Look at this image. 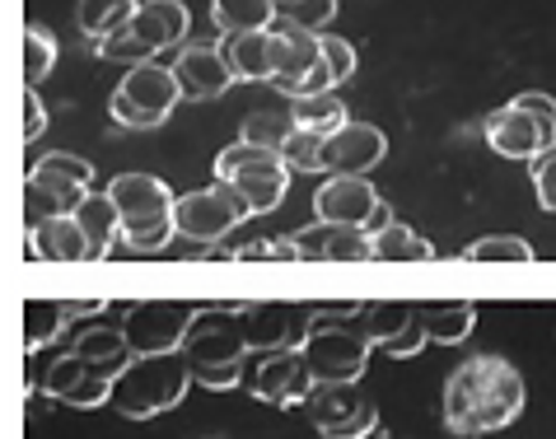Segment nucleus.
Listing matches in <instances>:
<instances>
[{
	"mask_svg": "<svg viewBox=\"0 0 556 439\" xmlns=\"http://www.w3.org/2000/svg\"><path fill=\"white\" fill-rule=\"evenodd\" d=\"M523 412V379L501 355H468L444 379V426L458 439H482L515 426Z\"/></svg>",
	"mask_w": 556,
	"mask_h": 439,
	"instance_id": "1",
	"label": "nucleus"
},
{
	"mask_svg": "<svg viewBox=\"0 0 556 439\" xmlns=\"http://www.w3.org/2000/svg\"><path fill=\"white\" fill-rule=\"evenodd\" d=\"M178 351L192 369V384L215 388V393L243 384V360L253 351L249 327H243V309H225V304L197 309V318H192Z\"/></svg>",
	"mask_w": 556,
	"mask_h": 439,
	"instance_id": "2",
	"label": "nucleus"
},
{
	"mask_svg": "<svg viewBox=\"0 0 556 439\" xmlns=\"http://www.w3.org/2000/svg\"><path fill=\"white\" fill-rule=\"evenodd\" d=\"M188 384H192V369H188V360H182V351L136 355L113 379L108 406L127 421H154V416L174 412L182 402V393H188Z\"/></svg>",
	"mask_w": 556,
	"mask_h": 439,
	"instance_id": "3",
	"label": "nucleus"
},
{
	"mask_svg": "<svg viewBox=\"0 0 556 439\" xmlns=\"http://www.w3.org/2000/svg\"><path fill=\"white\" fill-rule=\"evenodd\" d=\"M304 360L314 369L318 384H355L369 365V351H375V337L365 333L361 313H328L318 309V323L304 341Z\"/></svg>",
	"mask_w": 556,
	"mask_h": 439,
	"instance_id": "4",
	"label": "nucleus"
},
{
	"mask_svg": "<svg viewBox=\"0 0 556 439\" xmlns=\"http://www.w3.org/2000/svg\"><path fill=\"white\" fill-rule=\"evenodd\" d=\"M215 178L235 187V192L249 201L253 215L276 211L290 192V164L276 150L249 146V140H235V146H225L215 154Z\"/></svg>",
	"mask_w": 556,
	"mask_h": 439,
	"instance_id": "5",
	"label": "nucleus"
},
{
	"mask_svg": "<svg viewBox=\"0 0 556 439\" xmlns=\"http://www.w3.org/2000/svg\"><path fill=\"white\" fill-rule=\"evenodd\" d=\"M182 99V85L174 66H160V61H141V66L127 71V80L113 89V99H108V117L117 122V127L127 131H150L168 122V113L178 108Z\"/></svg>",
	"mask_w": 556,
	"mask_h": 439,
	"instance_id": "6",
	"label": "nucleus"
},
{
	"mask_svg": "<svg viewBox=\"0 0 556 439\" xmlns=\"http://www.w3.org/2000/svg\"><path fill=\"white\" fill-rule=\"evenodd\" d=\"M89 183H94V164L80 160V154H42V160L28 168L24 178V206H28V225L52 215H75L80 201L89 197Z\"/></svg>",
	"mask_w": 556,
	"mask_h": 439,
	"instance_id": "7",
	"label": "nucleus"
},
{
	"mask_svg": "<svg viewBox=\"0 0 556 439\" xmlns=\"http://www.w3.org/2000/svg\"><path fill=\"white\" fill-rule=\"evenodd\" d=\"M249 201H243L235 187L215 178L211 187H197V192H182L174 201V220H178V234L202 248H215L225 234H235L243 220H249Z\"/></svg>",
	"mask_w": 556,
	"mask_h": 439,
	"instance_id": "8",
	"label": "nucleus"
},
{
	"mask_svg": "<svg viewBox=\"0 0 556 439\" xmlns=\"http://www.w3.org/2000/svg\"><path fill=\"white\" fill-rule=\"evenodd\" d=\"M243 388L257 398V402H271V406H300L314 398V369H308L304 351H249L243 360Z\"/></svg>",
	"mask_w": 556,
	"mask_h": 439,
	"instance_id": "9",
	"label": "nucleus"
},
{
	"mask_svg": "<svg viewBox=\"0 0 556 439\" xmlns=\"http://www.w3.org/2000/svg\"><path fill=\"white\" fill-rule=\"evenodd\" d=\"M304 406L323 439H369L379 430V406L361 384H318Z\"/></svg>",
	"mask_w": 556,
	"mask_h": 439,
	"instance_id": "10",
	"label": "nucleus"
},
{
	"mask_svg": "<svg viewBox=\"0 0 556 439\" xmlns=\"http://www.w3.org/2000/svg\"><path fill=\"white\" fill-rule=\"evenodd\" d=\"M197 318V304H182V300H146V304H131L127 318H122V333H127L131 351L136 355H164V351H178L188 327Z\"/></svg>",
	"mask_w": 556,
	"mask_h": 439,
	"instance_id": "11",
	"label": "nucleus"
},
{
	"mask_svg": "<svg viewBox=\"0 0 556 439\" xmlns=\"http://www.w3.org/2000/svg\"><path fill=\"white\" fill-rule=\"evenodd\" d=\"M34 384H38L52 402L75 406V412H89V406H103L108 398H113V374H108L103 365H94V360L75 355V351L56 355Z\"/></svg>",
	"mask_w": 556,
	"mask_h": 439,
	"instance_id": "12",
	"label": "nucleus"
},
{
	"mask_svg": "<svg viewBox=\"0 0 556 439\" xmlns=\"http://www.w3.org/2000/svg\"><path fill=\"white\" fill-rule=\"evenodd\" d=\"M314 323H318L314 304L267 300V304L243 309V327H249V347L253 351H300L308 341V333H314Z\"/></svg>",
	"mask_w": 556,
	"mask_h": 439,
	"instance_id": "13",
	"label": "nucleus"
},
{
	"mask_svg": "<svg viewBox=\"0 0 556 439\" xmlns=\"http://www.w3.org/2000/svg\"><path fill=\"white\" fill-rule=\"evenodd\" d=\"M271 34H276V75L267 85L290 93V99H300V93L308 89V75L323 66V34L290 24V20H281V14L271 20Z\"/></svg>",
	"mask_w": 556,
	"mask_h": 439,
	"instance_id": "14",
	"label": "nucleus"
},
{
	"mask_svg": "<svg viewBox=\"0 0 556 439\" xmlns=\"http://www.w3.org/2000/svg\"><path fill=\"white\" fill-rule=\"evenodd\" d=\"M379 201H383V197H379L365 178H355V174H332V178L314 192V215L323 220V225H361V229H365V220L375 215Z\"/></svg>",
	"mask_w": 556,
	"mask_h": 439,
	"instance_id": "15",
	"label": "nucleus"
},
{
	"mask_svg": "<svg viewBox=\"0 0 556 439\" xmlns=\"http://www.w3.org/2000/svg\"><path fill=\"white\" fill-rule=\"evenodd\" d=\"M486 140H491V150L496 154H505V160H529V164L547 150L543 122H538L529 108H519V103H505V108H496V113L486 117Z\"/></svg>",
	"mask_w": 556,
	"mask_h": 439,
	"instance_id": "16",
	"label": "nucleus"
},
{
	"mask_svg": "<svg viewBox=\"0 0 556 439\" xmlns=\"http://www.w3.org/2000/svg\"><path fill=\"white\" fill-rule=\"evenodd\" d=\"M383 154H389V140H383L379 127H369V122H346V127H337L328 136V174L365 178L375 164H383Z\"/></svg>",
	"mask_w": 556,
	"mask_h": 439,
	"instance_id": "17",
	"label": "nucleus"
},
{
	"mask_svg": "<svg viewBox=\"0 0 556 439\" xmlns=\"http://www.w3.org/2000/svg\"><path fill=\"white\" fill-rule=\"evenodd\" d=\"M174 75L182 85V99H192V103H211L235 85V71H229L220 47H188V52L174 61Z\"/></svg>",
	"mask_w": 556,
	"mask_h": 439,
	"instance_id": "18",
	"label": "nucleus"
},
{
	"mask_svg": "<svg viewBox=\"0 0 556 439\" xmlns=\"http://www.w3.org/2000/svg\"><path fill=\"white\" fill-rule=\"evenodd\" d=\"M220 52L235 71V80H271L276 75V34L249 28V34H220Z\"/></svg>",
	"mask_w": 556,
	"mask_h": 439,
	"instance_id": "19",
	"label": "nucleus"
},
{
	"mask_svg": "<svg viewBox=\"0 0 556 439\" xmlns=\"http://www.w3.org/2000/svg\"><path fill=\"white\" fill-rule=\"evenodd\" d=\"M28 248L38 262H89V239L75 215H52L28 225Z\"/></svg>",
	"mask_w": 556,
	"mask_h": 439,
	"instance_id": "20",
	"label": "nucleus"
},
{
	"mask_svg": "<svg viewBox=\"0 0 556 439\" xmlns=\"http://www.w3.org/2000/svg\"><path fill=\"white\" fill-rule=\"evenodd\" d=\"M108 197L117 201L122 211V225L127 220H146V215H160V211H174V192H168V183H160L154 174H117L108 183Z\"/></svg>",
	"mask_w": 556,
	"mask_h": 439,
	"instance_id": "21",
	"label": "nucleus"
},
{
	"mask_svg": "<svg viewBox=\"0 0 556 439\" xmlns=\"http://www.w3.org/2000/svg\"><path fill=\"white\" fill-rule=\"evenodd\" d=\"M188 5L182 0H141V10H136V20L127 24L136 38H141L150 52H164V47H174L188 38Z\"/></svg>",
	"mask_w": 556,
	"mask_h": 439,
	"instance_id": "22",
	"label": "nucleus"
},
{
	"mask_svg": "<svg viewBox=\"0 0 556 439\" xmlns=\"http://www.w3.org/2000/svg\"><path fill=\"white\" fill-rule=\"evenodd\" d=\"M75 220H80L85 239H89V262H103L108 253H113V243L122 239V211L117 201L108 192H89L80 201V211H75Z\"/></svg>",
	"mask_w": 556,
	"mask_h": 439,
	"instance_id": "23",
	"label": "nucleus"
},
{
	"mask_svg": "<svg viewBox=\"0 0 556 439\" xmlns=\"http://www.w3.org/2000/svg\"><path fill=\"white\" fill-rule=\"evenodd\" d=\"M426 323V337L435 341V347H463L468 333L477 327V304L468 300H440V304H416Z\"/></svg>",
	"mask_w": 556,
	"mask_h": 439,
	"instance_id": "24",
	"label": "nucleus"
},
{
	"mask_svg": "<svg viewBox=\"0 0 556 439\" xmlns=\"http://www.w3.org/2000/svg\"><path fill=\"white\" fill-rule=\"evenodd\" d=\"M71 351L85 355V360H94V365H103L113 379L136 360V351H131V341H127L122 327H85V333H75Z\"/></svg>",
	"mask_w": 556,
	"mask_h": 439,
	"instance_id": "25",
	"label": "nucleus"
},
{
	"mask_svg": "<svg viewBox=\"0 0 556 439\" xmlns=\"http://www.w3.org/2000/svg\"><path fill=\"white\" fill-rule=\"evenodd\" d=\"M136 10H141V0H80V10H75V24H80V34L89 42H103L108 34L127 28L136 20Z\"/></svg>",
	"mask_w": 556,
	"mask_h": 439,
	"instance_id": "26",
	"label": "nucleus"
},
{
	"mask_svg": "<svg viewBox=\"0 0 556 439\" xmlns=\"http://www.w3.org/2000/svg\"><path fill=\"white\" fill-rule=\"evenodd\" d=\"M66 323H71L66 300H28L24 304V351L38 355L48 341L66 333Z\"/></svg>",
	"mask_w": 556,
	"mask_h": 439,
	"instance_id": "27",
	"label": "nucleus"
},
{
	"mask_svg": "<svg viewBox=\"0 0 556 439\" xmlns=\"http://www.w3.org/2000/svg\"><path fill=\"white\" fill-rule=\"evenodd\" d=\"M211 20L220 34H249V28H271L276 0H211Z\"/></svg>",
	"mask_w": 556,
	"mask_h": 439,
	"instance_id": "28",
	"label": "nucleus"
},
{
	"mask_svg": "<svg viewBox=\"0 0 556 439\" xmlns=\"http://www.w3.org/2000/svg\"><path fill=\"white\" fill-rule=\"evenodd\" d=\"M430 258H435V243L407 229L403 220H393L383 234H375V262H430Z\"/></svg>",
	"mask_w": 556,
	"mask_h": 439,
	"instance_id": "29",
	"label": "nucleus"
},
{
	"mask_svg": "<svg viewBox=\"0 0 556 439\" xmlns=\"http://www.w3.org/2000/svg\"><path fill=\"white\" fill-rule=\"evenodd\" d=\"M290 117L300 122V127H308V131H323V136H332L337 127H346V103L337 99V93L328 89V93H304V99H295L290 103Z\"/></svg>",
	"mask_w": 556,
	"mask_h": 439,
	"instance_id": "30",
	"label": "nucleus"
},
{
	"mask_svg": "<svg viewBox=\"0 0 556 439\" xmlns=\"http://www.w3.org/2000/svg\"><path fill=\"white\" fill-rule=\"evenodd\" d=\"M361 323L365 333L375 337V347L383 351L393 337H403L407 327L416 323V304H397V300H379V304H365L361 309Z\"/></svg>",
	"mask_w": 556,
	"mask_h": 439,
	"instance_id": "31",
	"label": "nucleus"
},
{
	"mask_svg": "<svg viewBox=\"0 0 556 439\" xmlns=\"http://www.w3.org/2000/svg\"><path fill=\"white\" fill-rule=\"evenodd\" d=\"M323 262H337V266L375 262V234H365L361 225H328V243H323Z\"/></svg>",
	"mask_w": 556,
	"mask_h": 439,
	"instance_id": "32",
	"label": "nucleus"
},
{
	"mask_svg": "<svg viewBox=\"0 0 556 439\" xmlns=\"http://www.w3.org/2000/svg\"><path fill=\"white\" fill-rule=\"evenodd\" d=\"M281 160L290 164V174H328V136L295 127V136L286 140Z\"/></svg>",
	"mask_w": 556,
	"mask_h": 439,
	"instance_id": "33",
	"label": "nucleus"
},
{
	"mask_svg": "<svg viewBox=\"0 0 556 439\" xmlns=\"http://www.w3.org/2000/svg\"><path fill=\"white\" fill-rule=\"evenodd\" d=\"M174 234H178L174 211H160V215H146V220H127V225H122V239H127V248H136V253H160V248H168Z\"/></svg>",
	"mask_w": 556,
	"mask_h": 439,
	"instance_id": "34",
	"label": "nucleus"
},
{
	"mask_svg": "<svg viewBox=\"0 0 556 439\" xmlns=\"http://www.w3.org/2000/svg\"><path fill=\"white\" fill-rule=\"evenodd\" d=\"M295 127H300V122L290 117V113H253L249 122H243L239 140H249V146H262V150H276V154H281L286 140L295 136Z\"/></svg>",
	"mask_w": 556,
	"mask_h": 439,
	"instance_id": "35",
	"label": "nucleus"
},
{
	"mask_svg": "<svg viewBox=\"0 0 556 439\" xmlns=\"http://www.w3.org/2000/svg\"><path fill=\"white\" fill-rule=\"evenodd\" d=\"M56 66V38L42 28H24V85H42Z\"/></svg>",
	"mask_w": 556,
	"mask_h": 439,
	"instance_id": "36",
	"label": "nucleus"
},
{
	"mask_svg": "<svg viewBox=\"0 0 556 439\" xmlns=\"http://www.w3.org/2000/svg\"><path fill=\"white\" fill-rule=\"evenodd\" d=\"M468 262H519V266H529L533 248L523 239H515V234H496V239H477L468 248Z\"/></svg>",
	"mask_w": 556,
	"mask_h": 439,
	"instance_id": "37",
	"label": "nucleus"
},
{
	"mask_svg": "<svg viewBox=\"0 0 556 439\" xmlns=\"http://www.w3.org/2000/svg\"><path fill=\"white\" fill-rule=\"evenodd\" d=\"M94 52H99L103 61H117V66H127V71H131V66H141V61H150V57H154L150 47L131 34V28H117V34H108L103 42H94Z\"/></svg>",
	"mask_w": 556,
	"mask_h": 439,
	"instance_id": "38",
	"label": "nucleus"
},
{
	"mask_svg": "<svg viewBox=\"0 0 556 439\" xmlns=\"http://www.w3.org/2000/svg\"><path fill=\"white\" fill-rule=\"evenodd\" d=\"M281 20L300 24V28H314V34H323L332 20H337V0H290V5L276 10Z\"/></svg>",
	"mask_w": 556,
	"mask_h": 439,
	"instance_id": "39",
	"label": "nucleus"
},
{
	"mask_svg": "<svg viewBox=\"0 0 556 439\" xmlns=\"http://www.w3.org/2000/svg\"><path fill=\"white\" fill-rule=\"evenodd\" d=\"M235 262H300V243L295 239H257V243H239Z\"/></svg>",
	"mask_w": 556,
	"mask_h": 439,
	"instance_id": "40",
	"label": "nucleus"
},
{
	"mask_svg": "<svg viewBox=\"0 0 556 439\" xmlns=\"http://www.w3.org/2000/svg\"><path fill=\"white\" fill-rule=\"evenodd\" d=\"M323 61H328V71H332V80L337 85H346L355 66H361V57H355V47L346 38H337V34H323Z\"/></svg>",
	"mask_w": 556,
	"mask_h": 439,
	"instance_id": "41",
	"label": "nucleus"
},
{
	"mask_svg": "<svg viewBox=\"0 0 556 439\" xmlns=\"http://www.w3.org/2000/svg\"><path fill=\"white\" fill-rule=\"evenodd\" d=\"M533 192H538V206L556 215V146L533 160Z\"/></svg>",
	"mask_w": 556,
	"mask_h": 439,
	"instance_id": "42",
	"label": "nucleus"
},
{
	"mask_svg": "<svg viewBox=\"0 0 556 439\" xmlns=\"http://www.w3.org/2000/svg\"><path fill=\"white\" fill-rule=\"evenodd\" d=\"M515 103H519V108H529V113H533L538 122H543L547 150H552V146H556V99H552V93H538V89H529V93H519Z\"/></svg>",
	"mask_w": 556,
	"mask_h": 439,
	"instance_id": "43",
	"label": "nucleus"
},
{
	"mask_svg": "<svg viewBox=\"0 0 556 439\" xmlns=\"http://www.w3.org/2000/svg\"><path fill=\"white\" fill-rule=\"evenodd\" d=\"M426 341H430V337H426V323H421V313H416V323L407 327L403 337H393V341H389V347H383V351H389L393 360H407V355H416V351H421Z\"/></svg>",
	"mask_w": 556,
	"mask_h": 439,
	"instance_id": "44",
	"label": "nucleus"
},
{
	"mask_svg": "<svg viewBox=\"0 0 556 439\" xmlns=\"http://www.w3.org/2000/svg\"><path fill=\"white\" fill-rule=\"evenodd\" d=\"M42 127H48V108H42L34 85H24V140H38Z\"/></svg>",
	"mask_w": 556,
	"mask_h": 439,
	"instance_id": "45",
	"label": "nucleus"
},
{
	"mask_svg": "<svg viewBox=\"0 0 556 439\" xmlns=\"http://www.w3.org/2000/svg\"><path fill=\"white\" fill-rule=\"evenodd\" d=\"M300 262H323V243H328V225H323V220H318V225L314 229H300Z\"/></svg>",
	"mask_w": 556,
	"mask_h": 439,
	"instance_id": "46",
	"label": "nucleus"
},
{
	"mask_svg": "<svg viewBox=\"0 0 556 439\" xmlns=\"http://www.w3.org/2000/svg\"><path fill=\"white\" fill-rule=\"evenodd\" d=\"M389 225H393V206H389V201H379V206H375V215L365 220V234H383Z\"/></svg>",
	"mask_w": 556,
	"mask_h": 439,
	"instance_id": "47",
	"label": "nucleus"
},
{
	"mask_svg": "<svg viewBox=\"0 0 556 439\" xmlns=\"http://www.w3.org/2000/svg\"><path fill=\"white\" fill-rule=\"evenodd\" d=\"M281 5H290V0H276V10H281Z\"/></svg>",
	"mask_w": 556,
	"mask_h": 439,
	"instance_id": "48",
	"label": "nucleus"
},
{
	"mask_svg": "<svg viewBox=\"0 0 556 439\" xmlns=\"http://www.w3.org/2000/svg\"><path fill=\"white\" fill-rule=\"evenodd\" d=\"M211 439H225V435H211Z\"/></svg>",
	"mask_w": 556,
	"mask_h": 439,
	"instance_id": "49",
	"label": "nucleus"
}]
</instances>
